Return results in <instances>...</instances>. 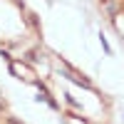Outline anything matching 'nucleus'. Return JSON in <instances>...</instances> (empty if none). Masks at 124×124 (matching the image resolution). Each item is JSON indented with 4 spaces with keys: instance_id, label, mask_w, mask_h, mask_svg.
Wrapping results in <instances>:
<instances>
[{
    "instance_id": "20e7f679",
    "label": "nucleus",
    "mask_w": 124,
    "mask_h": 124,
    "mask_svg": "<svg viewBox=\"0 0 124 124\" xmlns=\"http://www.w3.org/2000/svg\"><path fill=\"white\" fill-rule=\"evenodd\" d=\"M99 42H102V47H104V52H112V47H109V42H107V40H104V35L99 37Z\"/></svg>"
},
{
    "instance_id": "7ed1b4c3",
    "label": "nucleus",
    "mask_w": 124,
    "mask_h": 124,
    "mask_svg": "<svg viewBox=\"0 0 124 124\" xmlns=\"http://www.w3.org/2000/svg\"><path fill=\"white\" fill-rule=\"evenodd\" d=\"M65 117V124H87V122H82V119H77L75 114H62Z\"/></svg>"
},
{
    "instance_id": "39448f33",
    "label": "nucleus",
    "mask_w": 124,
    "mask_h": 124,
    "mask_svg": "<svg viewBox=\"0 0 124 124\" xmlns=\"http://www.w3.org/2000/svg\"><path fill=\"white\" fill-rule=\"evenodd\" d=\"M8 122H10V124H20V122H15V119H8Z\"/></svg>"
},
{
    "instance_id": "f03ea898",
    "label": "nucleus",
    "mask_w": 124,
    "mask_h": 124,
    "mask_svg": "<svg viewBox=\"0 0 124 124\" xmlns=\"http://www.w3.org/2000/svg\"><path fill=\"white\" fill-rule=\"evenodd\" d=\"M62 72H65V75H70V79H72V82H77V85H82V87H92V82H89L85 75H79L77 70H72L67 62H62Z\"/></svg>"
},
{
    "instance_id": "f257e3e1",
    "label": "nucleus",
    "mask_w": 124,
    "mask_h": 124,
    "mask_svg": "<svg viewBox=\"0 0 124 124\" xmlns=\"http://www.w3.org/2000/svg\"><path fill=\"white\" fill-rule=\"evenodd\" d=\"M10 72H13L15 77L25 79V82H35V72L30 70L27 65H20V62H10Z\"/></svg>"
}]
</instances>
